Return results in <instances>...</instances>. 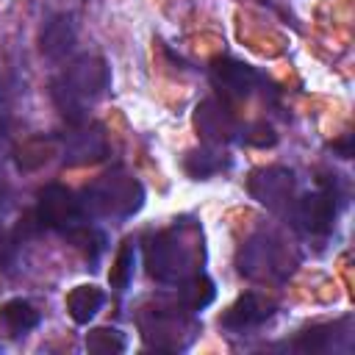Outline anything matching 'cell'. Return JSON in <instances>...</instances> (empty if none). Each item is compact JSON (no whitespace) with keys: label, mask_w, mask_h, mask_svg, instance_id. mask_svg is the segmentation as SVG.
Wrapping results in <instances>:
<instances>
[{"label":"cell","mask_w":355,"mask_h":355,"mask_svg":"<svg viewBox=\"0 0 355 355\" xmlns=\"http://www.w3.org/2000/svg\"><path fill=\"white\" fill-rule=\"evenodd\" d=\"M144 205V189L136 178L125 172H108L100 180H94L80 200V208L86 216H111V219H128Z\"/></svg>","instance_id":"6da1fadb"},{"label":"cell","mask_w":355,"mask_h":355,"mask_svg":"<svg viewBox=\"0 0 355 355\" xmlns=\"http://www.w3.org/2000/svg\"><path fill=\"white\" fill-rule=\"evenodd\" d=\"M144 266L150 277L161 283H180L189 275L197 272L194 266V247L178 233V230H164L147 239L144 244Z\"/></svg>","instance_id":"7a4b0ae2"},{"label":"cell","mask_w":355,"mask_h":355,"mask_svg":"<svg viewBox=\"0 0 355 355\" xmlns=\"http://www.w3.org/2000/svg\"><path fill=\"white\" fill-rule=\"evenodd\" d=\"M36 216L44 227L61 233V236H72L78 227H83L86 211L80 208V200H75V194L58 183H50L39 191V202H36Z\"/></svg>","instance_id":"3957f363"},{"label":"cell","mask_w":355,"mask_h":355,"mask_svg":"<svg viewBox=\"0 0 355 355\" xmlns=\"http://www.w3.org/2000/svg\"><path fill=\"white\" fill-rule=\"evenodd\" d=\"M139 327L144 341L158 349H178L183 347L180 336H191V324L172 308H147L139 316Z\"/></svg>","instance_id":"277c9868"},{"label":"cell","mask_w":355,"mask_h":355,"mask_svg":"<svg viewBox=\"0 0 355 355\" xmlns=\"http://www.w3.org/2000/svg\"><path fill=\"white\" fill-rule=\"evenodd\" d=\"M250 194L269 211H283L294 194V175L283 166H266L252 172Z\"/></svg>","instance_id":"5b68a950"},{"label":"cell","mask_w":355,"mask_h":355,"mask_svg":"<svg viewBox=\"0 0 355 355\" xmlns=\"http://www.w3.org/2000/svg\"><path fill=\"white\" fill-rule=\"evenodd\" d=\"M64 80L86 100H92V97H97V94H103L105 89H108V64L100 58V55H92V53H86V55H78L69 67H67V72H64Z\"/></svg>","instance_id":"8992f818"},{"label":"cell","mask_w":355,"mask_h":355,"mask_svg":"<svg viewBox=\"0 0 355 355\" xmlns=\"http://www.w3.org/2000/svg\"><path fill=\"white\" fill-rule=\"evenodd\" d=\"M194 128L205 139V144H211V147H222V144L233 141L239 133L233 116L216 100H202L194 108Z\"/></svg>","instance_id":"52a82bcc"},{"label":"cell","mask_w":355,"mask_h":355,"mask_svg":"<svg viewBox=\"0 0 355 355\" xmlns=\"http://www.w3.org/2000/svg\"><path fill=\"white\" fill-rule=\"evenodd\" d=\"M211 78L230 97H250L252 89L261 80L252 67H247L241 61H233V58H216L214 67H211Z\"/></svg>","instance_id":"ba28073f"},{"label":"cell","mask_w":355,"mask_h":355,"mask_svg":"<svg viewBox=\"0 0 355 355\" xmlns=\"http://www.w3.org/2000/svg\"><path fill=\"white\" fill-rule=\"evenodd\" d=\"M297 219L308 233L324 236L336 222V197L330 191H311L297 202Z\"/></svg>","instance_id":"9c48e42d"},{"label":"cell","mask_w":355,"mask_h":355,"mask_svg":"<svg viewBox=\"0 0 355 355\" xmlns=\"http://www.w3.org/2000/svg\"><path fill=\"white\" fill-rule=\"evenodd\" d=\"M72 47H75V22H72V17L69 14L53 17L39 33L42 55H47L50 61H61L72 53Z\"/></svg>","instance_id":"30bf717a"},{"label":"cell","mask_w":355,"mask_h":355,"mask_svg":"<svg viewBox=\"0 0 355 355\" xmlns=\"http://www.w3.org/2000/svg\"><path fill=\"white\" fill-rule=\"evenodd\" d=\"M269 313H272L269 305H263L255 294H244V297H239V300L225 311L222 327H227V330H247V327L261 324Z\"/></svg>","instance_id":"8fae6325"},{"label":"cell","mask_w":355,"mask_h":355,"mask_svg":"<svg viewBox=\"0 0 355 355\" xmlns=\"http://www.w3.org/2000/svg\"><path fill=\"white\" fill-rule=\"evenodd\" d=\"M103 302H105V294L97 286H75L67 294V311L75 324H89L103 308Z\"/></svg>","instance_id":"7c38bea8"},{"label":"cell","mask_w":355,"mask_h":355,"mask_svg":"<svg viewBox=\"0 0 355 355\" xmlns=\"http://www.w3.org/2000/svg\"><path fill=\"white\" fill-rule=\"evenodd\" d=\"M0 324L11 333V336H25L28 330H33L39 324V311L28 302V300H8L0 305Z\"/></svg>","instance_id":"4fadbf2b"},{"label":"cell","mask_w":355,"mask_h":355,"mask_svg":"<svg viewBox=\"0 0 355 355\" xmlns=\"http://www.w3.org/2000/svg\"><path fill=\"white\" fill-rule=\"evenodd\" d=\"M239 269H241L244 275H250V277H263V275H272V272L277 269L275 244L252 239V241L244 247V255H241V266H239Z\"/></svg>","instance_id":"5bb4252c"},{"label":"cell","mask_w":355,"mask_h":355,"mask_svg":"<svg viewBox=\"0 0 355 355\" xmlns=\"http://www.w3.org/2000/svg\"><path fill=\"white\" fill-rule=\"evenodd\" d=\"M67 155L72 164H94L105 155V139L97 130H83L75 133L72 141L67 144Z\"/></svg>","instance_id":"9a60e30c"},{"label":"cell","mask_w":355,"mask_h":355,"mask_svg":"<svg viewBox=\"0 0 355 355\" xmlns=\"http://www.w3.org/2000/svg\"><path fill=\"white\" fill-rule=\"evenodd\" d=\"M50 94H53V103H55V108L61 111V116H64L67 122L80 125V122L86 119V114H83V97L64 80V75L53 80Z\"/></svg>","instance_id":"2e32d148"},{"label":"cell","mask_w":355,"mask_h":355,"mask_svg":"<svg viewBox=\"0 0 355 355\" xmlns=\"http://www.w3.org/2000/svg\"><path fill=\"white\" fill-rule=\"evenodd\" d=\"M178 286H180V302H183L189 311H202L205 305H211V300H214V294H216L214 283H211L202 272L189 275V277L180 280Z\"/></svg>","instance_id":"e0dca14e"},{"label":"cell","mask_w":355,"mask_h":355,"mask_svg":"<svg viewBox=\"0 0 355 355\" xmlns=\"http://www.w3.org/2000/svg\"><path fill=\"white\" fill-rule=\"evenodd\" d=\"M183 166H186V172H189L191 178L200 180V178H208V175L225 169V166H227V158H225L216 147L205 144V147H200V150H191V153L186 155Z\"/></svg>","instance_id":"ac0fdd59"},{"label":"cell","mask_w":355,"mask_h":355,"mask_svg":"<svg viewBox=\"0 0 355 355\" xmlns=\"http://www.w3.org/2000/svg\"><path fill=\"white\" fill-rule=\"evenodd\" d=\"M58 141L55 139H31L22 147H17V166L19 169H39L55 155Z\"/></svg>","instance_id":"d6986e66"},{"label":"cell","mask_w":355,"mask_h":355,"mask_svg":"<svg viewBox=\"0 0 355 355\" xmlns=\"http://www.w3.org/2000/svg\"><path fill=\"white\" fill-rule=\"evenodd\" d=\"M86 349L94 355H119L125 352V336L116 327H94L86 333Z\"/></svg>","instance_id":"ffe728a7"},{"label":"cell","mask_w":355,"mask_h":355,"mask_svg":"<svg viewBox=\"0 0 355 355\" xmlns=\"http://www.w3.org/2000/svg\"><path fill=\"white\" fill-rule=\"evenodd\" d=\"M133 266H136V250H133V241H125L122 250L114 258V266L108 272V283L116 291H125L130 286V280H133Z\"/></svg>","instance_id":"44dd1931"},{"label":"cell","mask_w":355,"mask_h":355,"mask_svg":"<svg viewBox=\"0 0 355 355\" xmlns=\"http://www.w3.org/2000/svg\"><path fill=\"white\" fill-rule=\"evenodd\" d=\"M244 141H247V144H255V147H272V144L277 141V136H275V130H272L269 125L261 122V125L252 128V133L244 136Z\"/></svg>","instance_id":"7402d4cb"},{"label":"cell","mask_w":355,"mask_h":355,"mask_svg":"<svg viewBox=\"0 0 355 355\" xmlns=\"http://www.w3.org/2000/svg\"><path fill=\"white\" fill-rule=\"evenodd\" d=\"M333 150H338V153H341V158H349V155H352V147H349V136H347L344 141L333 144Z\"/></svg>","instance_id":"603a6c76"}]
</instances>
